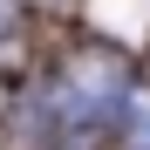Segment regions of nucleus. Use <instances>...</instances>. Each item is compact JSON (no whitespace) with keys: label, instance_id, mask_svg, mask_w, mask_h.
Listing matches in <instances>:
<instances>
[{"label":"nucleus","instance_id":"f257e3e1","mask_svg":"<svg viewBox=\"0 0 150 150\" xmlns=\"http://www.w3.org/2000/svg\"><path fill=\"white\" fill-rule=\"evenodd\" d=\"M130 96L137 89H130V75H123V55H109V48H75L62 62V75H55V109L75 130H96V123L123 116Z\"/></svg>","mask_w":150,"mask_h":150},{"label":"nucleus","instance_id":"f03ea898","mask_svg":"<svg viewBox=\"0 0 150 150\" xmlns=\"http://www.w3.org/2000/svg\"><path fill=\"white\" fill-rule=\"evenodd\" d=\"M123 150H150V89H137L123 109Z\"/></svg>","mask_w":150,"mask_h":150}]
</instances>
